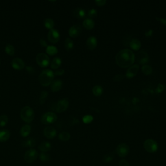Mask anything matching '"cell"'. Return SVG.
<instances>
[{"label":"cell","mask_w":166,"mask_h":166,"mask_svg":"<svg viewBox=\"0 0 166 166\" xmlns=\"http://www.w3.org/2000/svg\"><path fill=\"white\" fill-rule=\"evenodd\" d=\"M135 60V55L133 52L128 49L119 51L116 57V64L121 68L130 67Z\"/></svg>","instance_id":"6da1fadb"},{"label":"cell","mask_w":166,"mask_h":166,"mask_svg":"<svg viewBox=\"0 0 166 166\" xmlns=\"http://www.w3.org/2000/svg\"><path fill=\"white\" fill-rule=\"evenodd\" d=\"M54 72L51 69H45L41 72L39 75V81L40 84L44 86L50 85L54 79Z\"/></svg>","instance_id":"7a4b0ae2"},{"label":"cell","mask_w":166,"mask_h":166,"mask_svg":"<svg viewBox=\"0 0 166 166\" xmlns=\"http://www.w3.org/2000/svg\"><path fill=\"white\" fill-rule=\"evenodd\" d=\"M20 117L25 123H30L35 118V112L30 107H24L20 112Z\"/></svg>","instance_id":"3957f363"},{"label":"cell","mask_w":166,"mask_h":166,"mask_svg":"<svg viewBox=\"0 0 166 166\" xmlns=\"http://www.w3.org/2000/svg\"><path fill=\"white\" fill-rule=\"evenodd\" d=\"M143 147L147 152L154 153L158 150V143L152 139H147L144 141Z\"/></svg>","instance_id":"277c9868"},{"label":"cell","mask_w":166,"mask_h":166,"mask_svg":"<svg viewBox=\"0 0 166 166\" xmlns=\"http://www.w3.org/2000/svg\"><path fill=\"white\" fill-rule=\"evenodd\" d=\"M57 120V116L53 112H48L43 114L41 118V121L44 124H49L55 123Z\"/></svg>","instance_id":"5b68a950"},{"label":"cell","mask_w":166,"mask_h":166,"mask_svg":"<svg viewBox=\"0 0 166 166\" xmlns=\"http://www.w3.org/2000/svg\"><path fill=\"white\" fill-rule=\"evenodd\" d=\"M38 157V152L34 149H30L24 154V160L28 163H32Z\"/></svg>","instance_id":"8992f818"},{"label":"cell","mask_w":166,"mask_h":166,"mask_svg":"<svg viewBox=\"0 0 166 166\" xmlns=\"http://www.w3.org/2000/svg\"><path fill=\"white\" fill-rule=\"evenodd\" d=\"M36 60L37 64L42 68L48 66L50 62L49 57L45 53H39L36 57Z\"/></svg>","instance_id":"52a82bcc"},{"label":"cell","mask_w":166,"mask_h":166,"mask_svg":"<svg viewBox=\"0 0 166 166\" xmlns=\"http://www.w3.org/2000/svg\"><path fill=\"white\" fill-rule=\"evenodd\" d=\"M116 153L120 157H125L129 152V147L126 143H120L116 148Z\"/></svg>","instance_id":"ba28073f"},{"label":"cell","mask_w":166,"mask_h":166,"mask_svg":"<svg viewBox=\"0 0 166 166\" xmlns=\"http://www.w3.org/2000/svg\"><path fill=\"white\" fill-rule=\"evenodd\" d=\"M137 60L141 65L144 66L145 64H147L149 60V55L147 52L144 50L139 51L137 53Z\"/></svg>","instance_id":"9c48e42d"},{"label":"cell","mask_w":166,"mask_h":166,"mask_svg":"<svg viewBox=\"0 0 166 166\" xmlns=\"http://www.w3.org/2000/svg\"><path fill=\"white\" fill-rule=\"evenodd\" d=\"M48 40L52 44H56L60 40V34L56 29H51L48 33Z\"/></svg>","instance_id":"30bf717a"},{"label":"cell","mask_w":166,"mask_h":166,"mask_svg":"<svg viewBox=\"0 0 166 166\" xmlns=\"http://www.w3.org/2000/svg\"><path fill=\"white\" fill-rule=\"evenodd\" d=\"M69 105V101L67 99H63L60 100L56 106V111L58 113L63 112L66 110Z\"/></svg>","instance_id":"8fae6325"},{"label":"cell","mask_w":166,"mask_h":166,"mask_svg":"<svg viewBox=\"0 0 166 166\" xmlns=\"http://www.w3.org/2000/svg\"><path fill=\"white\" fill-rule=\"evenodd\" d=\"M82 30V28L80 25H74L69 29V35L72 38L79 36Z\"/></svg>","instance_id":"7c38bea8"},{"label":"cell","mask_w":166,"mask_h":166,"mask_svg":"<svg viewBox=\"0 0 166 166\" xmlns=\"http://www.w3.org/2000/svg\"><path fill=\"white\" fill-rule=\"evenodd\" d=\"M44 134L45 137H46L47 138L53 139L56 136L57 130L54 127L51 126H48L44 129Z\"/></svg>","instance_id":"4fadbf2b"},{"label":"cell","mask_w":166,"mask_h":166,"mask_svg":"<svg viewBox=\"0 0 166 166\" xmlns=\"http://www.w3.org/2000/svg\"><path fill=\"white\" fill-rule=\"evenodd\" d=\"M12 67L16 70H21L25 68L24 62L19 58H15L11 62Z\"/></svg>","instance_id":"5bb4252c"},{"label":"cell","mask_w":166,"mask_h":166,"mask_svg":"<svg viewBox=\"0 0 166 166\" xmlns=\"http://www.w3.org/2000/svg\"><path fill=\"white\" fill-rule=\"evenodd\" d=\"M138 71H139V66L138 64L131 66L129 68V69L127 71L126 77L129 79H131L136 75Z\"/></svg>","instance_id":"9a60e30c"},{"label":"cell","mask_w":166,"mask_h":166,"mask_svg":"<svg viewBox=\"0 0 166 166\" xmlns=\"http://www.w3.org/2000/svg\"><path fill=\"white\" fill-rule=\"evenodd\" d=\"M86 46L87 47L90 49V50H93L94 49L97 44V39L95 36H90L87 40H86Z\"/></svg>","instance_id":"2e32d148"},{"label":"cell","mask_w":166,"mask_h":166,"mask_svg":"<svg viewBox=\"0 0 166 166\" xmlns=\"http://www.w3.org/2000/svg\"><path fill=\"white\" fill-rule=\"evenodd\" d=\"M62 87V82L60 79L55 80L51 84V90L53 92H57L61 90Z\"/></svg>","instance_id":"e0dca14e"},{"label":"cell","mask_w":166,"mask_h":166,"mask_svg":"<svg viewBox=\"0 0 166 166\" xmlns=\"http://www.w3.org/2000/svg\"><path fill=\"white\" fill-rule=\"evenodd\" d=\"M52 148L51 144L48 141H44L38 145V149L42 152H47L49 151Z\"/></svg>","instance_id":"ac0fdd59"},{"label":"cell","mask_w":166,"mask_h":166,"mask_svg":"<svg viewBox=\"0 0 166 166\" xmlns=\"http://www.w3.org/2000/svg\"><path fill=\"white\" fill-rule=\"evenodd\" d=\"M10 137V132L8 130L3 129L0 130V142H5Z\"/></svg>","instance_id":"d6986e66"},{"label":"cell","mask_w":166,"mask_h":166,"mask_svg":"<svg viewBox=\"0 0 166 166\" xmlns=\"http://www.w3.org/2000/svg\"><path fill=\"white\" fill-rule=\"evenodd\" d=\"M31 131V127L29 124H25L20 129V134L22 137H27Z\"/></svg>","instance_id":"ffe728a7"},{"label":"cell","mask_w":166,"mask_h":166,"mask_svg":"<svg viewBox=\"0 0 166 166\" xmlns=\"http://www.w3.org/2000/svg\"><path fill=\"white\" fill-rule=\"evenodd\" d=\"M82 25H83V27H84L86 29L91 30L93 27H94L95 23H94V22H93L92 19L87 18L84 21V22H83Z\"/></svg>","instance_id":"44dd1931"},{"label":"cell","mask_w":166,"mask_h":166,"mask_svg":"<svg viewBox=\"0 0 166 166\" xmlns=\"http://www.w3.org/2000/svg\"><path fill=\"white\" fill-rule=\"evenodd\" d=\"M141 46V44L140 42V41L138 39H132L129 46L133 50L138 51L140 49Z\"/></svg>","instance_id":"7402d4cb"},{"label":"cell","mask_w":166,"mask_h":166,"mask_svg":"<svg viewBox=\"0 0 166 166\" xmlns=\"http://www.w3.org/2000/svg\"><path fill=\"white\" fill-rule=\"evenodd\" d=\"M62 64V60L60 57H55L52 60L51 62V67L52 69H57Z\"/></svg>","instance_id":"603a6c76"},{"label":"cell","mask_w":166,"mask_h":166,"mask_svg":"<svg viewBox=\"0 0 166 166\" xmlns=\"http://www.w3.org/2000/svg\"><path fill=\"white\" fill-rule=\"evenodd\" d=\"M73 14H74L75 17L79 19L83 18L85 16V11L81 8H75L74 10V12H73Z\"/></svg>","instance_id":"cb8c5ba5"},{"label":"cell","mask_w":166,"mask_h":166,"mask_svg":"<svg viewBox=\"0 0 166 166\" xmlns=\"http://www.w3.org/2000/svg\"><path fill=\"white\" fill-rule=\"evenodd\" d=\"M36 145V141L34 138H29L23 141L22 146L24 147H34Z\"/></svg>","instance_id":"d4e9b609"},{"label":"cell","mask_w":166,"mask_h":166,"mask_svg":"<svg viewBox=\"0 0 166 166\" xmlns=\"http://www.w3.org/2000/svg\"><path fill=\"white\" fill-rule=\"evenodd\" d=\"M46 51L47 54L51 56H53L58 53V49L54 46H48L46 47Z\"/></svg>","instance_id":"484cf974"},{"label":"cell","mask_w":166,"mask_h":166,"mask_svg":"<svg viewBox=\"0 0 166 166\" xmlns=\"http://www.w3.org/2000/svg\"><path fill=\"white\" fill-rule=\"evenodd\" d=\"M44 26L46 28L48 29H53V27L55 26V23L53 20L51 18H47L44 21Z\"/></svg>","instance_id":"4316f807"},{"label":"cell","mask_w":166,"mask_h":166,"mask_svg":"<svg viewBox=\"0 0 166 166\" xmlns=\"http://www.w3.org/2000/svg\"><path fill=\"white\" fill-rule=\"evenodd\" d=\"M5 53L10 56H13L15 54V49L14 46L11 44L7 45L5 47Z\"/></svg>","instance_id":"83f0119b"},{"label":"cell","mask_w":166,"mask_h":166,"mask_svg":"<svg viewBox=\"0 0 166 166\" xmlns=\"http://www.w3.org/2000/svg\"><path fill=\"white\" fill-rule=\"evenodd\" d=\"M70 138H71V135L68 132H62L59 134V136H58V138L61 141H68L70 139Z\"/></svg>","instance_id":"f1b7e54d"},{"label":"cell","mask_w":166,"mask_h":166,"mask_svg":"<svg viewBox=\"0 0 166 166\" xmlns=\"http://www.w3.org/2000/svg\"><path fill=\"white\" fill-rule=\"evenodd\" d=\"M92 92L93 93V95L96 96H100L102 95V93L103 92L102 88L101 86L97 85L95 86L92 89Z\"/></svg>","instance_id":"f546056e"},{"label":"cell","mask_w":166,"mask_h":166,"mask_svg":"<svg viewBox=\"0 0 166 166\" xmlns=\"http://www.w3.org/2000/svg\"><path fill=\"white\" fill-rule=\"evenodd\" d=\"M114 158V155L112 153H107L103 156L102 161L106 163L111 162Z\"/></svg>","instance_id":"4dcf8cb0"},{"label":"cell","mask_w":166,"mask_h":166,"mask_svg":"<svg viewBox=\"0 0 166 166\" xmlns=\"http://www.w3.org/2000/svg\"><path fill=\"white\" fill-rule=\"evenodd\" d=\"M48 96H49L48 92H47L46 91H44L41 93V94H40V97H39V102L40 103V105H44L46 102V99H47Z\"/></svg>","instance_id":"1f68e13d"},{"label":"cell","mask_w":166,"mask_h":166,"mask_svg":"<svg viewBox=\"0 0 166 166\" xmlns=\"http://www.w3.org/2000/svg\"><path fill=\"white\" fill-rule=\"evenodd\" d=\"M39 158L42 162H48L50 160L51 157H50V156L48 153L42 152L39 155Z\"/></svg>","instance_id":"d6a6232c"},{"label":"cell","mask_w":166,"mask_h":166,"mask_svg":"<svg viewBox=\"0 0 166 166\" xmlns=\"http://www.w3.org/2000/svg\"><path fill=\"white\" fill-rule=\"evenodd\" d=\"M142 71L145 75H149L152 74V68L149 66V65H144L142 66L141 68Z\"/></svg>","instance_id":"836d02e7"},{"label":"cell","mask_w":166,"mask_h":166,"mask_svg":"<svg viewBox=\"0 0 166 166\" xmlns=\"http://www.w3.org/2000/svg\"><path fill=\"white\" fill-rule=\"evenodd\" d=\"M65 47L67 50L69 51L71 50L74 47V43H73V41L69 38H67L65 40Z\"/></svg>","instance_id":"e575fe53"},{"label":"cell","mask_w":166,"mask_h":166,"mask_svg":"<svg viewBox=\"0 0 166 166\" xmlns=\"http://www.w3.org/2000/svg\"><path fill=\"white\" fill-rule=\"evenodd\" d=\"M8 121V118L6 115H2L0 116V127H5Z\"/></svg>","instance_id":"d590c367"},{"label":"cell","mask_w":166,"mask_h":166,"mask_svg":"<svg viewBox=\"0 0 166 166\" xmlns=\"http://www.w3.org/2000/svg\"><path fill=\"white\" fill-rule=\"evenodd\" d=\"M93 116H91L90 115H86V116L83 117V118H82L83 122H84V123H86V124L91 123L93 121Z\"/></svg>","instance_id":"8d00e7d4"},{"label":"cell","mask_w":166,"mask_h":166,"mask_svg":"<svg viewBox=\"0 0 166 166\" xmlns=\"http://www.w3.org/2000/svg\"><path fill=\"white\" fill-rule=\"evenodd\" d=\"M97 13L96 10L94 9V8L90 9L88 11V15L90 18V19H91L93 18H95L97 16Z\"/></svg>","instance_id":"74e56055"},{"label":"cell","mask_w":166,"mask_h":166,"mask_svg":"<svg viewBox=\"0 0 166 166\" xmlns=\"http://www.w3.org/2000/svg\"><path fill=\"white\" fill-rule=\"evenodd\" d=\"M119 166H130V164L127 160L123 159L119 161Z\"/></svg>","instance_id":"f35d334b"},{"label":"cell","mask_w":166,"mask_h":166,"mask_svg":"<svg viewBox=\"0 0 166 166\" xmlns=\"http://www.w3.org/2000/svg\"><path fill=\"white\" fill-rule=\"evenodd\" d=\"M64 74V70L60 69H57L56 71L54 72V75L57 76H60Z\"/></svg>","instance_id":"ab89813d"},{"label":"cell","mask_w":166,"mask_h":166,"mask_svg":"<svg viewBox=\"0 0 166 166\" xmlns=\"http://www.w3.org/2000/svg\"><path fill=\"white\" fill-rule=\"evenodd\" d=\"M95 3L98 6H103L105 5L107 2L105 1V0H96V1H95Z\"/></svg>","instance_id":"60d3db41"},{"label":"cell","mask_w":166,"mask_h":166,"mask_svg":"<svg viewBox=\"0 0 166 166\" xmlns=\"http://www.w3.org/2000/svg\"><path fill=\"white\" fill-rule=\"evenodd\" d=\"M40 44L42 47H47L48 46L47 42H46V40H44V39H40Z\"/></svg>","instance_id":"b9f144b4"},{"label":"cell","mask_w":166,"mask_h":166,"mask_svg":"<svg viewBox=\"0 0 166 166\" xmlns=\"http://www.w3.org/2000/svg\"><path fill=\"white\" fill-rule=\"evenodd\" d=\"M26 70L27 71L28 73H29V74H33L35 72V69L32 66H27Z\"/></svg>","instance_id":"7bdbcfd3"},{"label":"cell","mask_w":166,"mask_h":166,"mask_svg":"<svg viewBox=\"0 0 166 166\" xmlns=\"http://www.w3.org/2000/svg\"><path fill=\"white\" fill-rule=\"evenodd\" d=\"M163 88H164V86H163L162 85H159L158 86L157 89V92H158V93L162 92V91L163 90V89H164Z\"/></svg>","instance_id":"ee69618b"},{"label":"cell","mask_w":166,"mask_h":166,"mask_svg":"<svg viewBox=\"0 0 166 166\" xmlns=\"http://www.w3.org/2000/svg\"><path fill=\"white\" fill-rule=\"evenodd\" d=\"M0 64H1V61H0Z\"/></svg>","instance_id":"f6af8a7d"}]
</instances>
